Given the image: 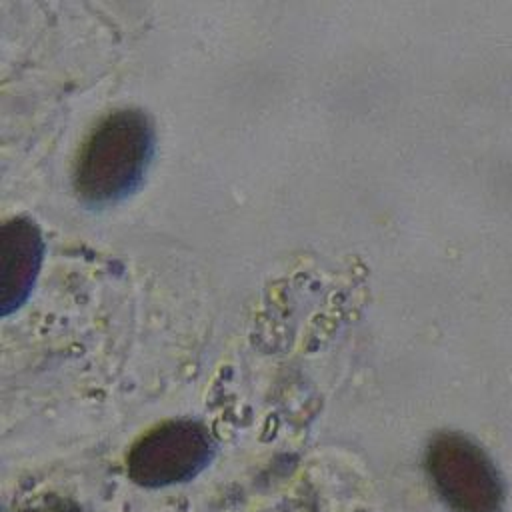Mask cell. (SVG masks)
Instances as JSON below:
<instances>
[{"instance_id": "6da1fadb", "label": "cell", "mask_w": 512, "mask_h": 512, "mask_svg": "<svg viewBox=\"0 0 512 512\" xmlns=\"http://www.w3.org/2000/svg\"><path fill=\"white\" fill-rule=\"evenodd\" d=\"M154 148V128L142 110L122 108L106 114L80 148L74 190L92 206L128 198L144 182Z\"/></svg>"}, {"instance_id": "5b68a950", "label": "cell", "mask_w": 512, "mask_h": 512, "mask_svg": "<svg viewBox=\"0 0 512 512\" xmlns=\"http://www.w3.org/2000/svg\"><path fill=\"white\" fill-rule=\"evenodd\" d=\"M18 512H82V510L70 502L54 500V502H44V504H36L30 508H22Z\"/></svg>"}, {"instance_id": "7a4b0ae2", "label": "cell", "mask_w": 512, "mask_h": 512, "mask_svg": "<svg viewBox=\"0 0 512 512\" xmlns=\"http://www.w3.org/2000/svg\"><path fill=\"white\" fill-rule=\"evenodd\" d=\"M424 466L438 496L452 512L502 510V476L488 454L464 434H436L426 448Z\"/></svg>"}, {"instance_id": "3957f363", "label": "cell", "mask_w": 512, "mask_h": 512, "mask_svg": "<svg viewBox=\"0 0 512 512\" xmlns=\"http://www.w3.org/2000/svg\"><path fill=\"white\" fill-rule=\"evenodd\" d=\"M214 454L216 442L204 424L188 418L168 420L132 444L126 470L130 480L144 488H164L198 476Z\"/></svg>"}, {"instance_id": "277c9868", "label": "cell", "mask_w": 512, "mask_h": 512, "mask_svg": "<svg viewBox=\"0 0 512 512\" xmlns=\"http://www.w3.org/2000/svg\"><path fill=\"white\" fill-rule=\"evenodd\" d=\"M44 242L26 218H12L0 230V302L2 312L20 308L38 276Z\"/></svg>"}]
</instances>
